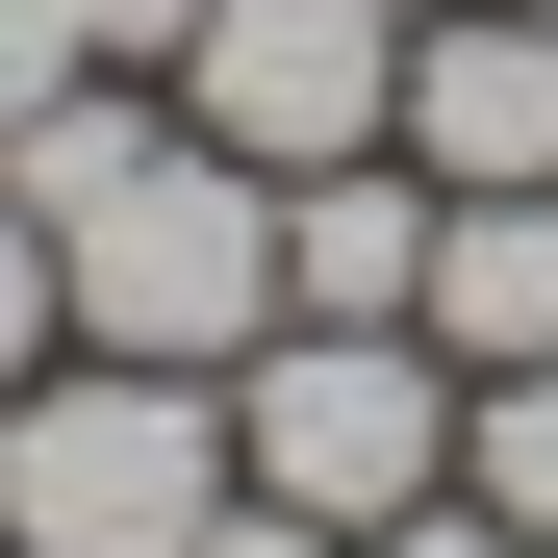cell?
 <instances>
[{
    "label": "cell",
    "instance_id": "8992f818",
    "mask_svg": "<svg viewBox=\"0 0 558 558\" xmlns=\"http://www.w3.org/2000/svg\"><path fill=\"white\" fill-rule=\"evenodd\" d=\"M407 305H432V178L407 153L279 178V330H407Z\"/></svg>",
    "mask_w": 558,
    "mask_h": 558
},
{
    "label": "cell",
    "instance_id": "6da1fadb",
    "mask_svg": "<svg viewBox=\"0 0 558 558\" xmlns=\"http://www.w3.org/2000/svg\"><path fill=\"white\" fill-rule=\"evenodd\" d=\"M51 279H76V355H153V381H229V355L279 330V178L254 153H204V128H153L102 204L51 229Z\"/></svg>",
    "mask_w": 558,
    "mask_h": 558
},
{
    "label": "cell",
    "instance_id": "30bf717a",
    "mask_svg": "<svg viewBox=\"0 0 558 558\" xmlns=\"http://www.w3.org/2000/svg\"><path fill=\"white\" fill-rule=\"evenodd\" d=\"M355 558H533V533H508L483 483H432V508H381V533H355Z\"/></svg>",
    "mask_w": 558,
    "mask_h": 558
},
{
    "label": "cell",
    "instance_id": "7a4b0ae2",
    "mask_svg": "<svg viewBox=\"0 0 558 558\" xmlns=\"http://www.w3.org/2000/svg\"><path fill=\"white\" fill-rule=\"evenodd\" d=\"M204 508H229V381H153V355L0 381V558H178Z\"/></svg>",
    "mask_w": 558,
    "mask_h": 558
},
{
    "label": "cell",
    "instance_id": "277c9868",
    "mask_svg": "<svg viewBox=\"0 0 558 558\" xmlns=\"http://www.w3.org/2000/svg\"><path fill=\"white\" fill-rule=\"evenodd\" d=\"M178 128L254 153V178H330V153L407 128V26L381 0H204L178 26Z\"/></svg>",
    "mask_w": 558,
    "mask_h": 558
},
{
    "label": "cell",
    "instance_id": "9c48e42d",
    "mask_svg": "<svg viewBox=\"0 0 558 558\" xmlns=\"http://www.w3.org/2000/svg\"><path fill=\"white\" fill-rule=\"evenodd\" d=\"M26 355H76V279H51V229L0 204V381H26Z\"/></svg>",
    "mask_w": 558,
    "mask_h": 558
},
{
    "label": "cell",
    "instance_id": "5bb4252c",
    "mask_svg": "<svg viewBox=\"0 0 558 558\" xmlns=\"http://www.w3.org/2000/svg\"><path fill=\"white\" fill-rule=\"evenodd\" d=\"M381 26H432V0H381Z\"/></svg>",
    "mask_w": 558,
    "mask_h": 558
},
{
    "label": "cell",
    "instance_id": "4fadbf2b",
    "mask_svg": "<svg viewBox=\"0 0 558 558\" xmlns=\"http://www.w3.org/2000/svg\"><path fill=\"white\" fill-rule=\"evenodd\" d=\"M178 26H204V0H76V51H102V76H178Z\"/></svg>",
    "mask_w": 558,
    "mask_h": 558
},
{
    "label": "cell",
    "instance_id": "ba28073f",
    "mask_svg": "<svg viewBox=\"0 0 558 558\" xmlns=\"http://www.w3.org/2000/svg\"><path fill=\"white\" fill-rule=\"evenodd\" d=\"M457 483L558 558V355H533V381H457Z\"/></svg>",
    "mask_w": 558,
    "mask_h": 558
},
{
    "label": "cell",
    "instance_id": "5b68a950",
    "mask_svg": "<svg viewBox=\"0 0 558 558\" xmlns=\"http://www.w3.org/2000/svg\"><path fill=\"white\" fill-rule=\"evenodd\" d=\"M407 178H558V0H432L407 26V128H381Z\"/></svg>",
    "mask_w": 558,
    "mask_h": 558
},
{
    "label": "cell",
    "instance_id": "3957f363",
    "mask_svg": "<svg viewBox=\"0 0 558 558\" xmlns=\"http://www.w3.org/2000/svg\"><path fill=\"white\" fill-rule=\"evenodd\" d=\"M229 483L330 508V533L432 508V483H457V355H432V330H254V355H229Z\"/></svg>",
    "mask_w": 558,
    "mask_h": 558
},
{
    "label": "cell",
    "instance_id": "7c38bea8",
    "mask_svg": "<svg viewBox=\"0 0 558 558\" xmlns=\"http://www.w3.org/2000/svg\"><path fill=\"white\" fill-rule=\"evenodd\" d=\"M51 76H102V51H76V0H0V128H26Z\"/></svg>",
    "mask_w": 558,
    "mask_h": 558
},
{
    "label": "cell",
    "instance_id": "52a82bcc",
    "mask_svg": "<svg viewBox=\"0 0 558 558\" xmlns=\"http://www.w3.org/2000/svg\"><path fill=\"white\" fill-rule=\"evenodd\" d=\"M457 381H533L558 355V178H483V204H457L432 178V305H407Z\"/></svg>",
    "mask_w": 558,
    "mask_h": 558
},
{
    "label": "cell",
    "instance_id": "8fae6325",
    "mask_svg": "<svg viewBox=\"0 0 558 558\" xmlns=\"http://www.w3.org/2000/svg\"><path fill=\"white\" fill-rule=\"evenodd\" d=\"M178 558H355V533H330V508H279V483H229V508L178 533Z\"/></svg>",
    "mask_w": 558,
    "mask_h": 558
}]
</instances>
